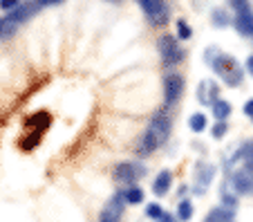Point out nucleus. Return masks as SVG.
<instances>
[{
  "mask_svg": "<svg viewBox=\"0 0 253 222\" xmlns=\"http://www.w3.org/2000/svg\"><path fill=\"white\" fill-rule=\"evenodd\" d=\"M231 186L238 195H253V166L244 164L240 171L231 175Z\"/></svg>",
  "mask_w": 253,
  "mask_h": 222,
  "instance_id": "nucleus-8",
  "label": "nucleus"
},
{
  "mask_svg": "<svg viewBox=\"0 0 253 222\" xmlns=\"http://www.w3.org/2000/svg\"><path fill=\"white\" fill-rule=\"evenodd\" d=\"M177 34L182 36V39H191L193 36V32H191V27H188L186 20H177Z\"/></svg>",
  "mask_w": 253,
  "mask_h": 222,
  "instance_id": "nucleus-20",
  "label": "nucleus"
},
{
  "mask_svg": "<svg viewBox=\"0 0 253 222\" xmlns=\"http://www.w3.org/2000/svg\"><path fill=\"white\" fill-rule=\"evenodd\" d=\"M213 20H215V23H220V25H226L224 11H220V9H217V11H215V16H213Z\"/></svg>",
  "mask_w": 253,
  "mask_h": 222,
  "instance_id": "nucleus-25",
  "label": "nucleus"
},
{
  "mask_svg": "<svg viewBox=\"0 0 253 222\" xmlns=\"http://www.w3.org/2000/svg\"><path fill=\"white\" fill-rule=\"evenodd\" d=\"M146 131H148L150 135L159 141V144H164V141L170 137V131H172L170 115H168V112H164V110H157L153 115V119H150V124H148V128H146Z\"/></svg>",
  "mask_w": 253,
  "mask_h": 222,
  "instance_id": "nucleus-7",
  "label": "nucleus"
},
{
  "mask_svg": "<svg viewBox=\"0 0 253 222\" xmlns=\"http://www.w3.org/2000/svg\"><path fill=\"white\" fill-rule=\"evenodd\" d=\"M39 2L36 0H29V2H23V5H18L14 11H9V14H5L2 18H0V36H11L18 29L20 23H25L27 18H32L36 11H39Z\"/></svg>",
  "mask_w": 253,
  "mask_h": 222,
  "instance_id": "nucleus-1",
  "label": "nucleus"
},
{
  "mask_svg": "<svg viewBox=\"0 0 253 222\" xmlns=\"http://www.w3.org/2000/svg\"><path fill=\"white\" fill-rule=\"evenodd\" d=\"M143 173H146V166H141L139 162H119L115 166V171H112V179L117 184L132 186V182H137Z\"/></svg>",
  "mask_w": 253,
  "mask_h": 222,
  "instance_id": "nucleus-5",
  "label": "nucleus"
},
{
  "mask_svg": "<svg viewBox=\"0 0 253 222\" xmlns=\"http://www.w3.org/2000/svg\"><path fill=\"white\" fill-rule=\"evenodd\" d=\"M244 115L251 117V121H253V99H249V101L244 103Z\"/></svg>",
  "mask_w": 253,
  "mask_h": 222,
  "instance_id": "nucleus-24",
  "label": "nucleus"
},
{
  "mask_svg": "<svg viewBox=\"0 0 253 222\" xmlns=\"http://www.w3.org/2000/svg\"><path fill=\"white\" fill-rule=\"evenodd\" d=\"M39 7H49V5H56V2H63V0H36Z\"/></svg>",
  "mask_w": 253,
  "mask_h": 222,
  "instance_id": "nucleus-26",
  "label": "nucleus"
},
{
  "mask_svg": "<svg viewBox=\"0 0 253 222\" xmlns=\"http://www.w3.org/2000/svg\"><path fill=\"white\" fill-rule=\"evenodd\" d=\"M184 94V77L182 74H166L164 79V106L166 108H172Z\"/></svg>",
  "mask_w": 253,
  "mask_h": 222,
  "instance_id": "nucleus-6",
  "label": "nucleus"
},
{
  "mask_svg": "<svg viewBox=\"0 0 253 222\" xmlns=\"http://www.w3.org/2000/svg\"><path fill=\"white\" fill-rule=\"evenodd\" d=\"M235 29L242 36H253V9L244 7V9L235 11Z\"/></svg>",
  "mask_w": 253,
  "mask_h": 222,
  "instance_id": "nucleus-11",
  "label": "nucleus"
},
{
  "mask_svg": "<svg viewBox=\"0 0 253 222\" xmlns=\"http://www.w3.org/2000/svg\"><path fill=\"white\" fill-rule=\"evenodd\" d=\"M213 175H215V166L209 164V162H200L197 164V175H195V193L202 195L209 188V184L213 182Z\"/></svg>",
  "mask_w": 253,
  "mask_h": 222,
  "instance_id": "nucleus-10",
  "label": "nucleus"
},
{
  "mask_svg": "<svg viewBox=\"0 0 253 222\" xmlns=\"http://www.w3.org/2000/svg\"><path fill=\"white\" fill-rule=\"evenodd\" d=\"M231 2V7H233L235 11H240V9H244V7H249V0H229Z\"/></svg>",
  "mask_w": 253,
  "mask_h": 222,
  "instance_id": "nucleus-23",
  "label": "nucleus"
},
{
  "mask_svg": "<svg viewBox=\"0 0 253 222\" xmlns=\"http://www.w3.org/2000/svg\"><path fill=\"white\" fill-rule=\"evenodd\" d=\"M213 72L217 74V77H222L229 86H240L244 79V72L242 68H240V63L235 61L233 56H229V54H222L217 52V56L213 58Z\"/></svg>",
  "mask_w": 253,
  "mask_h": 222,
  "instance_id": "nucleus-2",
  "label": "nucleus"
},
{
  "mask_svg": "<svg viewBox=\"0 0 253 222\" xmlns=\"http://www.w3.org/2000/svg\"><path fill=\"white\" fill-rule=\"evenodd\" d=\"M157 47H159V54H162L164 65H168V68L177 65V63L184 58V49L179 47L177 39H175V36H170V34H162V36H159Z\"/></svg>",
  "mask_w": 253,
  "mask_h": 222,
  "instance_id": "nucleus-4",
  "label": "nucleus"
},
{
  "mask_svg": "<svg viewBox=\"0 0 253 222\" xmlns=\"http://www.w3.org/2000/svg\"><path fill=\"white\" fill-rule=\"evenodd\" d=\"M213 115L217 121H224L226 117L231 115V103L224 101V99H215L213 101Z\"/></svg>",
  "mask_w": 253,
  "mask_h": 222,
  "instance_id": "nucleus-15",
  "label": "nucleus"
},
{
  "mask_svg": "<svg viewBox=\"0 0 253 222\" xmlns=\"http://www.w3.org/2000/svg\"><path fill=\"white\" fill-rule=\"evenodd\" d=\"M235 160H247V164L253 166V141H251V144H244L242 148L238 150Z\"/></svg>",
  "mask_w": 253,
  "mask_h": 222,
  "instance_id": "nucleus-17",
  "label": "nucleus"
},
{
  "mask_svg": "<svg viewBox=\"0 0 253 222\" xmlns=\"http://www.w3.org/2000/svg\"><path fill=\"white\" fill-rule=\"evenodd\" d=\"M18 5H20V0H0V9H5V11H14Z\"/></svg>",
  "mask_w": 253,
  "mask_h": 222,
  "instance_id": "nucleus-22",
  "label": "nucleus"
},
{
  "mask_svg": "<svg viewBox=\"0 0 253 222\" xmlns=\"http://www.w3.org/2000/svg\"><path fill=\"white\" fill-rule=\"evenodd\" d=\"M159 222H177V218L170 216V213H164V216L159 218Z\"/></svg>",
  "mask_w": 253,
  "mask_h": 222,
  "instance_id": "nucleus-27",
  "label": "nucleus"
},
{
  "mask_svg": "<svg viewBox=\"0 0 253 222\" xmlns=\"http://www.w3.org/2000/svg\"><path fill=\"white\" fill-rule=\"evenodd\" d=\"M124 209H126V200H124V195H121V191H117V193L105 202L103 211H101V216H99V222H121Z\"/></svg>",
  "mask_w": 253,
  "mask_h": 222,
  "instance_id": "nucleus-9",
  "label": "nucleus"
},
{
  "mask_svg": "<svg viewBox=\"0 0 253 222\" xmlns=\"http://www.w3.org/2000/svg\"><path fill=\"white\" fill-rule=\"evenodd\" d=\"M224 133H226V121H217V124L213 126V137L220 139V137H224Z\"/></svg>",
  "mask_w": 253,
  "mask_h": 222,
  "instance_id": "nucleus-21",
  "label": "nucleus"
},
{
  "mask_svg": "<svg viewBox=\"0 0 253 222\" xmlns=\"http://www.w3.org/2000/svg\"><path fill=\"white\" fill-rule=\"evenodd\" d=\"M121 195H124L126 204H139V202H143V191L139 186H126L124 191H121Z\"/></svg>",
  "mask_w": 253,
  "mask_h": 222,
  "instance_id": "nucleus-14",
  "label": "nucleus"
},
{
  "mask_svg": "<svg viewBox=\"0 0 253 222\" xmlns=\"http://www.w3.org/2000/svg\"><path fill=\"white\" fill-rule=\"evenodd\" d=\"M188 126H191V131L195 133H202L206 128V117L202 115V112H197V115L191 117V121H188Z\"/></svg>",
  "mask_w": 253,
  "mask_h": 222,
  "instance_id": "nucleus-18",
  "label": "nucleus"
},
{
  "mask_svg": "<svg viewBox=\"0 0 253 222\" xmlns=\"http://www.w3.org/2000/svg\"><path fill=\"white\" fill-rule=\"evenodd\" d=\"M164 213H166V211H164V209L159 207V204H155V202L146 207V216H148V218H155V220H159V218H162Z\"/></svg>",
  "mask_w": 253,
  "mask_h": 222,
  "instance_id": "nucleus-19",
  "label": "nucleus"
},
{
  "mask_svg": "<svg viewBox=\"0 0 253 222\" xmlns=\"http://www.w3.org/2000/svg\"><path fill=\"white\" fill-rule=\"evenodd\" d=\"M159 146H162V144H159V141L155 139L148 131H146L141 137H139V141H137V155H139V157H146V155L155 153Z\"/></svg>",
  "mask_w": 253,
  "mask_h": 222,
  "instance_id": "nucleus-12",
  "label": "nucleus"
},
{
  "mask_svg": "<svg viewBox=\"0 0 253 222\" xmlns=\"http://www.w3.org/2000/svg\"><path fill=\"white\" fill-rule=\"evenodd\" d=\"M193 218V202L191 200H182L179 207H177V220L182 222H188Z\"/></svg>",
  "mask_w": 253,
  "mask_h": 222,
  "instance_id": "nucleus-16",
  "label": "nucleus"
},
{
  "mask_svg": "<svg viewBox=\"0 0 253 222\" xmlns=\"http://www.w3.org/2000/svg\"><path fill=\"white\" fill-rule=\"evenodd\" d=\"M247 72L253 77V56H249V58H247Z\"/></svg>",
  "mask_w": 253,
  "mask_h": 222,
  "instance_id": "nucleus-28",
  "label": "nucleus"
},
{
  "mask_svg": "<svg viewBox=\"0 0 253 222\" xmlns=\"http://www.w3.org/2000/svg\"><path fill=\"white\" fill-rule=\"evenodd\" d=\"M170 184H172V173L170 171H162L153 182V193L157 195V198H162V195H166L168 191H170Z\"/></svg>",
  "mask_w": 253,
  "mask_h": 222,
  "instance_id": "nucleus-13",
  "label": "nucleus"
},
{
  "mask_svg": "<svg viewBox=\"0 0 253 222\" xmlns=\"http://www.w3.org/2000/svg\"><path fill=\"white\" fill-rule=\"evenodd\" d=\"M139 5H141L143 16L148 18L153 27H162L170 18V9H168L166 0H139Z\"/></svg>",
  "mask_w": 253,
  "mask_h": 222,
  "instance_id": "nucleus-3",
  "label": "nucleus"
}]
</instances>
